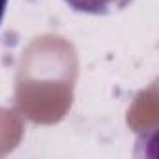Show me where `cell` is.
I'll list each match as a JSON object with an SVG mask.
<instances>
[{
    "label": "cell",
    "instance_id": "6da1fadb",
    "mask_svg": "<svg viewBox=\"0 0 159 159\" xmlns=\"http://www.w3.org/2000/svg\"><path fill=\"white\" fill-rule=\"evenodd\" d=\"M66 2L81 13H90V15H107L118 10H124L129 6L133 0H66Z\"/></svg>",
    "mask_w": 159,
    "mask_h": 159
},
{
    "label": "cell",
    "instance_id": "7a4b0ae2",
    "mask_svg": "<svg viewBox=\"0 0 159 159\" xmlns=\"http://www.w3.org/2000/svg\"><path fill=\"white\" fill-rule=\"evenodd\" d=\"M6 6H8V0H0V23H2V19H4Z\"/></svg>",
    "mask_w": 159,
    "mask_h": 159
}]
</instances>
